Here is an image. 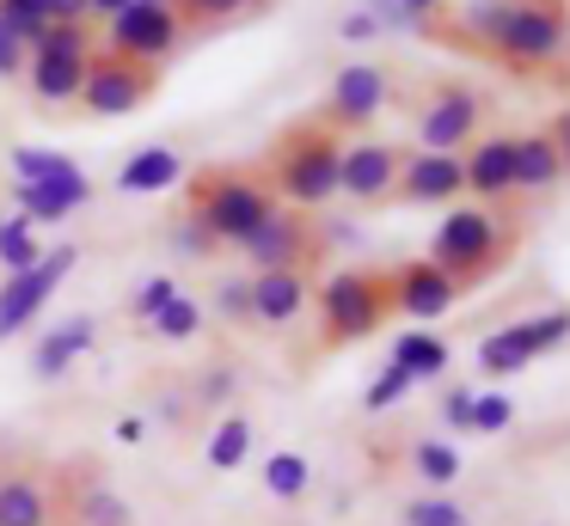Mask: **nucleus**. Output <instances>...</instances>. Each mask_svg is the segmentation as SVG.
I'll list each match as a JSON object with an SVG mask.
<instances>
[{
  "label": "nucleus",
  "mask_w": 570,
  "mask_h": 526,
  "mask_svg": "<svg viewBox=\"0 0 570 526\" xmlns=\"http://www.w3.org/2000/svg\"><path fill=\"white\" fill-rule=\"evenodd\" d=\"M460 31L509 68H552L570 49V7L564 0H466Z\"/></svg>",
  "instance_id": "1"
},
{
  "label": "nucleus",
  "mask_w": 570,
  "mask_h": 526,
  "mask_svg": "<svg viewBox=\"0 0 570 526\" xmlns=\"http://www.w3.org/2000/svg\"><path fill=\"white\" fill-rule=\"evenodd\" d=\"M276 190L264 171H246V166H215L190 183V208L185 215L209 232L215 245H246L264 220L276 215Z\"/></svg>",
  "instance_id": "2"
},
{
  "label": "nucleus",
  "mask_w": 570,
  "mask_h": 526,
  "mask_svg": "<svg viewBox=\"0 0 570 526\" xmlns=\"http://www.w3.org/2000/svg\"><path fill=\"white\" fill-rule=\"evenodd\" d=\"M337 153H344V141H337V129H325L320 117L283 129L271 147V190L283 196L288 208H301V215H307V208H325L337 196Z\"/></svg>",
  "instance_id": "3"
},
{
  "label": "nucleus",
  "mask_w": 570,
  "mask_h": 526,
  "mask_svg": "<svg viewBox=\"0 0 570 526\" xmlns=\"http://www.w3.org/2000/svg\"><path fill=\"white\" fill-rule=\"evenodd\" d=\"M509 251H515V227H503L491 208H448V220L430 239V264L442 269L460 294H466L472 281L497 276V264H503Z\"/></svg>",
  "instance_id": "4"
},
{
  "label": "nucleus",
  "mask_w": 570,
  "mask_h": 526,
  "mask_svg": "<svg viewBox=\"0 0 570 526\" xmlns=\"http://www.w3.org/2000/svg\"><path fill=\"white\" fill-rule=\"evenodd\" d=\"M393 318V288L386 269H337L320 288V343L325 349H350V343L374 337Z\"/></svg>",
  "instance_id": "5"
},
{
  "label": "nucleus",
  "mask_w": 570,
  "mask_h": 526,
  "mask_svg": "<svg viewBox=\"0 0 570 526\" xmlns=\"http://www.w3.org/2000/svg\"><path fill=\"white\" fill-rule=\"evenodd\" d=\"M484 122V92L466 80H435L430 92L417 98V117H411V129H417V147L423 153H460V147L479 135Z\"/></svg>",
  "instance_id": "6"
},
{
  "label": "nucleus",
  "mask_w": 570,
  "mask_h": 526,
  "mask_svg": "<svg viewBox=\"0 0 570 526\" xmlns=\"http://www.w3.org/2000/svg\"><path fill=\"white\" fill-rule=\"evenodd\" d=\"M87 61H92L87 24H43V37L31 43V92H38V105H75Z\"/></svg>",
  "instance_id": "7"
},
{
  "label": "nucleus",
  "mask_w": 570,
  "mask_h": 526,
  "mask_svg": "<svg viewBox=\"0 0 570 526\" xmlns=\"http://www.w3.org/2000/svg\"><path fill=\"white\" fill-rule=\"evenodd\" d=\"M154 80H160V73H154L148 61H129V56H111V49H92L87 80H80L75 105L87 110V117H129V110L148 105Z\"/></svg>",
  "instance_id": "8"
},
{
  "label": "nucleus",
  "mask_w": 570,
  "mask_h": 526,
  "mask_svg": "<svg viewBox=\"0 0 570 526\" xmlns=\"http://www.w3.org/2000/svg\"><path fill=\"white\" fill-rule=\"evenodd\" d=\"M239 251L252 257V269H301V276H307V269L325 257V227L307 220L301 208H276Z\"/></svg>",
  "instance_id": "9"
},
{
  "label": "nucleus",
  "mask_w": 570,
  "mask_h": 526,
  "mask_svg": "<svg viewBox=\"0 0 570 526\" xmlns=\"http://www.w3.org/2000/svg\"><path fill=\"white\" fill-rule=\"evenodd\" d=\"M178 37H185L178 7H141V0H129L124 12L105 19V49L129 56V61H148V68H160V56H173Z\"/></svg>",
  "instance_id": "10"
},
{
  "label": "nucleus",
  "mask_w": 570,
  "mask_h": 526,
  "mask_svg": "<svg viewBox=\"0 0 570 526\" xmlns=\"http://www.w3.org/2000/svg\"><path fill=\"white\" fill-rule=\"evenodd\" d=\"M75 264H80L75 245H56V251H43L31 269H19V276L0 281V343L13 337V330H26L31 318L50 306V294L62 288V276H68Z\"/></svg>",
  "instance_id": "11"
},
{
  "label": "nucleus",
  "mask_w": 570,
  "mask_h": 526,
  "mask_svg": "<svg viewBox=\"0 0 570 526\" xmlns=\"http://www.w3.org/2000/svg\"><path fill=\"white\" fill-rule=\"evenodd\" d=\"M386 105H393V80H386V68H374V61H350V68L332 73V92H325L320 122L325 129H368Z\"/></svg>",
  "instance_id": "12"
},
{
  "label": "nucleus",
  "mask_w": 570,
  "mask_h": 526,
  "mask_svg": "<svg viewBox=\"0 0 570 526\" xmlns=\"http://www.w3.org/2000/svg\"><path fill=\"white\" fill-rule=\"evenodd\" d=\"M399 166H405V147L393 141H350L337 153V196L350 202H386L399 183Z\"/></svg>",
  "instance_id": "13"
},
{
  "label": "nucleus",
  "mask_w": 570,
  "mask_h": 526,
  "mask_svg": "<svg viewBox=\"0 0 570 526\" xmlns=\"http://www.w3.org/2000/svg\"><path fill=\"white\" fill-rule=\"evenodd\" d=\"M386 288H393V312H405V318H442L460 300V288L430 257H411V264L386 269Z\"/></svg>",
  "instance_id": "14"
},
{
  "label": "nucleus",
  "mask_w": 570,
  "mask_h": 526,
  "mask_svg": "<svg viewBox=\"0 0 570 526\" xmlns=\"http://www.w3.org/2000/svg\"><path fill=\"white\" fill-rule=\"evenodd\" d=\"M466 190V171H460V153H405V166H399V183H393V196L399 202H417V208H430V202H454V196Z\"/></svg>",
  "instance_id": "15"
},
{
  "label": "nucleus",
  "mask_w": 570,
  "mask_h": 526,
  "mask_svg": "<svg viewBox=\"0 0 570 526\" xmlns=\"http://www.w3.org/2000/svg\"><path fill=\"white\" fill-rule=\"evenodd\" d=\"M13 202H19V215H26L31 227H38V220H68L75 208L92 202V183H87V171H80V166H68V171H56V178L13 183Z\"/></svg>",
  "instance_id": "16"
},
{
  "label": "nucleus",
  "mask_w": 570,
  "mask_h": 526,
  "mask_svg": "<svg viewBox=\"0 0 570 526\" xmlns=\"http://www.w3.org/2000/svg\"><path fill=\"white\" fill-rule=\"evenodd\" d=\"M460 171H466V190L484 196V202L515 196V135H484V141L460 159Z\"/></svg>",
  "instance_id": "17"
},
{
  "label": "nucleus",
  "mask_w": 570,
  "mask_h": 526,
  "mask_svg": "<svg viewBox=\"0 0 570 526\" xmlns=\"http://www.w3.org/2000/svg\"><path fill=\"white\" fill-rule=\"evenodd\" d=\"M252 318L258 325H295L307 306V276L301 269H252Z\"/></svg>",
  "instance_id": "18"
},
{
  "label": "nucleus",
  "mask_w": 570,
  "mask_h": 526,
  "mask_svg": "<svg viewBox=\"0 0 570 526\" xmlns=\"http://www.w3.org/2000/svg\"><path fill=\"white\" fill-rule=\"evenodd\" d=\"M92 337H99V325H92L87 312L62 318L56 330H43V337H38V349H31V374H38V379H62L68 367L92 349Z\"/></svg>",
  "instance_id": "19"
},
{
  "label": "nucleus",
  "mask_w": 570,
  "mask_h": 526,
  "mask_svg": "<svg viewBox=\"0 0 570 526\" xmlns=\"http://www.w3.org/2000/svg\"><path fill=\"white\" fill-rule=\"evenodd\" d=\"M50 520H56V496L43 477L31 472L0 477V526H50Z\"/></svg>",
  "instance_id": "20"
},
{
  "label": "nucleus",
  "mask_w": 570,
  "mask_h": 526,
  "mask_svg": "<svg viewBox=\"0 0 570 526\" xmlns=\"http://www.w3.org/2000/svg\"><path fill=\"white\" fill-rule=\"evenodd\" d=\"M185 178V159H178V147H141V153L124 159V171H117V190L124 196H154V190H173V183Z\"/></svg>",
  "instance_id": "21"
},
{
  "label": "nucleus",
  "mask_w": 570,
  "mask_h": 526,
  "mask_svg": "<svg viewBox=\"0 0 570 526\" xmlns=\"http://www.w3.org/2000/svg\"><path fill=\"white\" fill-rule=\"evenodd\" d=\"M564 178V159H558L552 135L533 129V135H515V190H552V183Z\"/></svg>",
  "instance_id": "22"
},
{
  "label": "nucleus",
  "mask_w": 570,
  "mask_h": 526,
  "mask_svg": "<svg viewBox=\"0 0 570 526\" xmlns=\"http://www.w3.org/2000/svg\"><path fill=\"white\" fill-rule=\"evenodd\" d=\"M393 367H405L411 379H435V374H448V343L435 330H405L393 343Z\"/></svg>",
  "instance_id": "23"
},
{
  "label": "nucleus",
  "mask_w": 570,
  "mask_h": 526,
  "mask_svg": "<svg viewBox=\"0 0 570 526\" xmlns=\"http://www.w3.org/2000/svg\"><path fill=\"white\" fill-rule=\"evenodd\" d=\"M540 355L528 349V337H521V325H503V330H491V337L479 343V367L484 374H521V367H533Z\"/></svg>",
  "instance_id": "24"
},
{
  "label": "nucleus",
  "mask_w": 570,
  "mask_h": 526,
  "mask_svg": "<svg viewBox=\"0 0 570 526\" xmlns=\"http://www.w3.org/2000/svg\"><path fill=\"white\" fill-rule=\"evenodd\" d=\"M264 489H271L276 502H301L313 489V465L301 459V453H271V459H264Z\"/></svg>",
  "instance_id": "25"
},
{
  "label": "nucleus",
  "mask_w": 570,
  "mask_h": 526,
  "mask_svg": "<svg viewBox=\"0 0 570 526\" xmlns=\"http://www.w3.org/2000/svg\"><path fill=\"white\" fill-rule=\"evenodd\" d=\"M246 453H252V423L222 416V428L209 435V472H234V465H246Z\"/></svg>",
  "instance_id": "26"
},
{
  "label": "nucleus",
  "mask_w": 570,
  "mask_h": 526,
  "mask_svg": "<svg viewBox=\"0 0 570 526\" xmlns=\"http://www.w3.org/2000/svg\"><path fill=\"white\" fill-rule=\"evenodd\" d=\"M38 239H31V220L26 215H0V264H7V276H19V269L38 264Z\"/></svg>",
  "instance_id": "27"
},
{
  "label": "nucleus",
  "mask_w": 570,
  "mask_h": 526,
  "mask_svg": "<svg viewBox=\"0 0 570 526\" xmlns=\"http://www.w3.org/2000/svg\"><path fill=\"white\" fill-rule=\"evenodd\" d=\"M411 465H417L423 484L454 489V477H460V447H448V440H417V447H411Z\"/></svg>",
  "instance_id": "28"
},
{
  "label": "nucleus",
  "mask_w": 570,
  "mask_h": 526,
  "mask_svg": "<svg viewBox=\"0 0 570 526\" xmlns=\"http://www.w3.org/2000/svg\"><path fill=\"white\" fill-rule=\"evenodd\" d=\"M399 526H472V514L454 496H411L399 508Z\"/></svg>",
  "instance_id": "29"
},
{
  "label": "nucleus",
  "mask_w": 570,
  "mask_h": 526,
  "mask_svg": "<svg viewBox=\"0 0 570 526\" xmlns=\"http://www.w3.org/2000/svg\"><path fill=\"white\" fill-rule=\"evenodd\" d=\"M148 325L160 330L166 343H190V337H197V330H203V306H197V300H185V294H178V300H166L160 312L148 318Z\"/></svg>",
  "instance_id": "30"
},
{
  "label": "nucleus",
  "mask_w": 570,
  "mask_h": 526,
  "mask_svg": "<svg viewBox=\"0 0 570 526\" xmlns=\"http://www.w3.org/2000/svg\"><path fill=\"white\" fill-rule=\"evenodd\" d=\"M521 337H528L533 355L558 349V343H570V306H552V312H533V318H515Z\"/></svg>",
  "instance_id": "31"
},
{
  "label": "nucleus",
  "mask_w": 570,
  "mask_h": 526,
  "mask_svg": "<svg viewBox=\"0 0 570 526\" xmlns=\"http://www.w3.org/2000/svg\"><path fill=\"white\" fill-rule=\"evenodd\" d=\"M75 514H80V526H136V514H129V502L117 489H87Z\"/></svg>",
  "instance_id": "32"
},
{
  "label": "nucleus",
  "mask_w": 570,
  "mask_h": 526,
  "mask_svg": "<svg viewBox=\"0 0 570 526\" xmlns=\"http://www.w3.org/2000/svg\"><path fill=\"white\" fill-rule=\"evenodd\" d=\"M75 159L68 153H50V147H13V178L19 183H38V178H56V171H68Z\"/></svg>",
  "instance_id": "33"
},
{
  "label": "nucleus",
  "mask_w": 570,
  "mask_h": 526,
  "mask_svg": "<svg viewBox=\"0 0 570 526\" xmlns=\"http://www.w3.org/2000/svg\"><path fill=\"white\" fill-rule=\"evenodd\" d=\"M252 0H178V19L185 24H227V19H239Z\"/></svg>",
  "instance_id": "34"
},
{
  "label": "nucleus",
  "mask_w": 570,
  "mask_h": 526,
  "mask_svg": "<svg viewBox=\"0 0 570 526\" xmlns=\"http://www.w3.org/2000/svg\"><path fill=\"white\" fill-rule=\"evenodd\" d=\"M411 386H417V379H411L405 367H393V361H386V374L368 386V410H393L399 398H411Z\"/></svg>",
  "instance_id": "35"
},
{
  "label": "nucleus",
  "mask_w": 570,
  "mask_h": 526,
  "mask_svg": "<svg viewBox=\"0 0 570 526\" xmlns=\"http://www.w3.org/2000/svg\"><path fill=\"white\" fill-rule=\"evenodd\" d=\"M509 423H515V404L509 398H472L466 435H497V428H509Z\"/></svg>",
  "instance_id": "36"
},
{
  "label": "nucleus",
  "mask_w": 570,
  "mask_h": 526,
  "mask_svg": "<svg viewBox=\"0 0 570 526\" xmlns=\"http://www.w3.org/2000/svg\"><path fill=\"white\" fill-rule=\"evenodd\" d=\"M166 300H178V281H173V276H148V281L136 288V300H129V312H136V318H154Z\"/></svg>",
  "instance_id": "37"
},
{
  "label": "nucleus",
  "mask_w": 570,
  "mask_h": 526,
  "mask_svg": "<svg viewBox=\"0 0 570 526\" xmlns=\"http://www.w3.org/2000/svg\"><path fill=\"white\" fill-rule=\"evenodd\" d=\"M215 306H222V318H234V325H252V281H246V276L222 281V294H215Z\"/></svg>",
  "instance_id": "38"
},
{
  "label": "nucleus",
  "mask_w": 570,
  "mask_h": 526,
  "mask_svg": "<svg viewBox=\"0 0 570 526\" xmlns=\"http://www.w3.org/2000/svg\"><path fill=\"white\" fill-rule=\"evenodd\" d=\"M173 245H178L185 257H209V251H215V239H209V232H203L190 215H178V220H173Z\"/></svg>",
  "instance_id": "39"
},
{
  "label": "nucleus",
  "mask_w": 570,
  "mask_h": 526,
  "mask_svg": "<svg viewBox=\"0 0 570 526\" xmlns=\"http://www.w3.org/2000/svg\"><path fill=\"white\" fill-rule=\"evenodd\" d=\"M472 398H479V391H466V386H454L442 398V423L454 428V435H466V423H472Z\"/></svg>",
  "instance_id": "40"
},
{
  "label": "nucleus",
  "mask_w": 570,
  "mask_h": 526,
  "mask_svg": "<svg viewBox=\"0 0 570 526\" xmlns=\"http://www.w3.org/2000/svg\"><path fill=\"white\" fill-rule=\"evenodd\" d=\"M234 386H239V374H234V367H215V374H203L197 398H203V404H222V398H234Z\"/></svg>",
  "instance_id": "41"
},
{
  "label": "nucleus",
  "mask_w": 570,
  "mask_h": 526,
  "mask_svg": "<svg viewBox=\"0 0 570 526\" xmlns=\"http://www.w3.org/2000/svg\"><path fill=\"white\" fill-rule=\"evenodd\" d=\"M337 31H344V43H368V37H381V24L356 7V12H344V24H337Z\"/></svg>",
  "instance_id": "42"
},
{
  "label": "nucleus",
  "mask_w": 570,
  "mask_h": 526,
  "mask_svg": "<svg viewBox=\"0 0 570 526\" xmlns=\"http://www.w3.org/2000/svg\"><path fill=\"white\" fill-rule=\"evenodd\" d=\"M19 68H26V49H19V43H13V37L0 31V80H13V73H19Z\"/></svg>",
  "instance_id": "43"
},
{
  "label": "nucleus",
  "mask_w": 570,
  "mask_h": 526,
  "mask_svg": "<svg viewBox=\"0 0 570 526\" xmlns=\"http://www.w3.org/2000/svg\"><path fill=\"white\" fill-rule=\"evenodd\" d=\"M546 135H552L558 159H564V171H570V105H564V110H558V117H552V129H546Z\"/></svg>",
  "instance_id": "44"
},
{
  "label": "nucleus",
  "mask_w": 570,
  "mask_h": 526,
  "mask_svg": "<svg viewBox=\"0 0 570 526\" xmlns=\"http://www.w3.org/2000/svg\"><path fill=\"white\" fill-rule=\"evenodd\" d=\"M399 7H405V12H417V19H442V7H448V0H399Z\"/></svg>",
  "instance_id": "45"
},
{
  "label": "nucleus",
  "mask_w": 570,
  "mask_h": 526,
  "mask_svg": "<svg viewBox=\"0 0 570 526\" xmlns=\"http://www.w3.org/2000/svg\"><path fill=\"white\" fill-rule=\"evenodd\" d=\"M148 435V423H141V416H124V423H117V440H141Z\"/></svg>",
  "instance_id": "46"
},
{
  "label": "nucleus",
  "mask_w": 570,
  "mask_h": 526,
  "mask_svg": "<svg viewBox=\"0 0 570 526\" xmlns=\"http://www.w3.org/2000/svg\"><path fill=\"white\" fill-rule=\"evenodd\" d=\"M129 0H87V12H99V19H111V12H124Z\"/></svg>",
  "instance_id": "47"
},
{
  "label": "nucleus",
  "mask_w": 570,
  "mask_h": 526,
  "mask_svg": "<svg viewBox=\"0 0 570 526\" xmlns=\"http://www.w3.org/2000/svg\"><path fill=\"white\" fill-rule=\"evenodd\" d=\"M141 7H178V0H141Z\"/></svg>",
  "instance_id": "48"
}]
</instances>
